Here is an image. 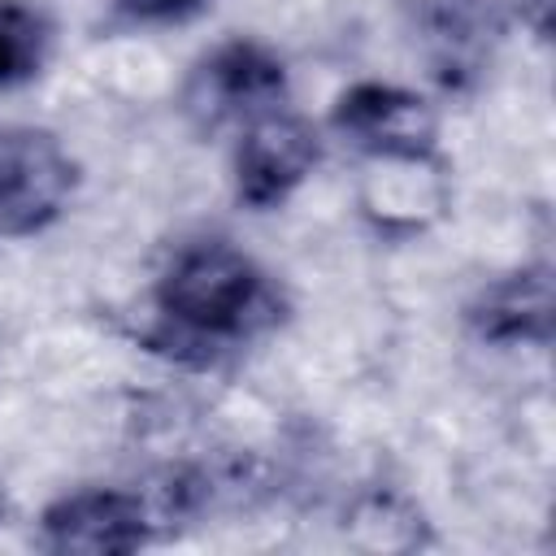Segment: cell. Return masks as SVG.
<instances>
[{
  "mask_svg": "<svg viewBox=\"0 0 556 556\" xmlns=\"http://www.w3.org/2000/svg\"><path fill=\"white\" fill-rule=\"evenodd\" d=\"M43 22L17 0H0V87L22 83L43 61Z\"/></svg>",
  "mask_w": 556,
  "mask_h": 556,
  "instance_id": "cell-8",
  "label": "cell"
},
{
  "mask_svg": "<svg viewBox=\"0 0 556 556\" xmlns=\"http://www.w3.org/2000/svg\"><path fill=\"white\" fill-rule=\"evenodd\" d=\"M43 526L56 552H130L148 534L143 504L122 491H83L61 500Z\"/></svg>",
  "mask_w": 556,
  "mask_h": 556,
  "instance_id": "cell-5",
  "label": "cell"
},
{
  "mask_svg": "<svg viewBox=\"0 0 556 556\" xmlns=\"http://www.w3.org/2000/svg\"><path fill=\"white\" fill-rule=\"evenodd\" d=\"M274 96H282V65L261 52L256 43H230L217 56L200 65V78L191 87V104L208 117L222 122L230 113H252L265 109Z\"/></svg>",
  "mask_w": 556,
  "mask_h": 556,
  "instance_id": "cell-6",
  "label": "cell"
},
{
  "mask_svg": "<svg viewBox=\"0 0 556 556\" xmlns=\"http://www.w3.org/2000/svg\"><path fill=\"white\" fill-rule=\"evenodd\" d=\"M469 321L482 339H547L552 321V282L543 269L513 274L478 295Z\"/></svg>",
  "mask_w": 556,
  "mask_h": 556,
  "instance_id": "cell-7",
  "label": "cell"
},
{
  "mask_svg": "<svg viewBox=\"0 0 556 556\" xmlns=\"http://www.w3.org/2000/svg\"><path fill=\"white\" fill-rule=\"evenodd\" d=\"M74 165L43 130H0V235L48 226L70 200Z\"/></svg>",
  "mask_w": 556,
  "mask_h": 556,
  "instance_id": "cell-2",
  "label": "cell"
},
{
  "mask_svg": "<svg viewBox=\"0 0 556 556\" xmlns=\"http://www.w3.org/2000/svg\"><path fill=\"white\" fill-rule=\"evenodd\" d=\"M334 126L352 143H361L378 156H400V161L426 156L439 135V122L421 96L382 87V83L352 87L334 109Z\"/></svg>",
  "mask_w": 556,
  "mask_h": 556,
  "instance_id": "cell-3",
  "label": "cell"
},
{
  "mask_svg": "<svg viewBox=\"0 0 556 556\" xmlns=\"http://www.w3.org/2000/svg\"><path fill=\"white\" fill-rule=\"evenodd\" d=\"M517 9H521V17L534 26V35L547 39V30H552V0H517Z\"/></svg>",
  "mask_w": 556,
  "mask_h": 556,
  "instance_id": "cell-10",
  "label": "cell"
},
{
  "mask_svg": "<svg viewBox=\"0 0 556 556\" xmlns=\"http://www.w3.org/2000/svg\"><path fill=\"white\" fill-rule=\"evenodd\" d=\"M256 291H261V274L243 252L226 243H200L169 265L161 282V308L191 330L222 334L243 321Z\"/></svg>",
  "mask_w": 556,
  "mask_h": 556,
  "instance_id": "cell-1",
  "label": "cell"
},
{
  "mask_svg": "<svg viewBox=\"0 0 556 556\" xmlns=\"http://www.w3.org/2000/svg\"><path fill=\"white\" fill-rule=\"evenodd\" d=\"M195 4L200 0H122V9L135 13V17H178V13L195 9Z\"/></svg>",
  "mask_w": 556,
  "mask_h": 556,
  "instance_id": "cell-9",
  "label": "cell"
},
{
  "mask_svg": "<svg viewBox=\"0 0 556 556\" xmlns=\"http://www.w3.org/2000/svg\"><path fill=\"white\" fill-rule=\"evenodd\" d=\"M317 161V135L308 122L287 113H265L239 143V195L256 208L282 200Z\"/></svg>",
  "mask_w": 556,
  "mask_h": 556,
  "instance_id": "cell-4",
  "label": "cell"
}]
</instances>
